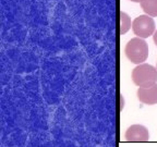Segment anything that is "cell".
Instances as JSON below:
<instances>
[{
  "label": "cell",
  "mask_w": 157,
  "mask_h": 147,
  "mask_svg": "<svg viewBox=\"0 0 157 147\" xmlns=\"http://www.w3.org/2000/svg\"><path fill=\"white\" fill-rule=\"evenodd\" d=\"M132 81L137 87H150L157 83V69L147 63L137 64L132 71Z\"/></svg>",
  "instance_id": "cell-1"
},
{
  "label": "cell",
  "mask_w": 157,
  "mask_h": 147,
  "mask_svg": "<svg viewBox=\"0 0 157 147\" xmlns=\"http://www.w3.org/2000/svg\"><path fill=\"white\" fill-rule=\"evenodd\" d=\"M125 56L134 64H141L148 58V46L143 38L135 37L129 40L124 49Z\"/></svg>",
  "instance_id": "cell-2"
},
{
  "label": "cell",
  "mask_w": 157,
  "mask_h": 147,
  "mask_svg": "<svg viewBox=\"0 0 157 147\" xmlns=\"http://www.w3.org/2000/svg\"><path fill=\"white\" fill-rule=\"evenodd\" d=\"M132 28L134 34L140 38H147L155 33V22L150 15H140L133 21Z\"/></svg>",
  "instance_id": "cell-3"
},
{
  "label": "cell",
  "mask_w": 157,
  "mask_h": 147,
  "mask_svg": "<svg viewBox=\"0 0 157 147\" xmlns=\"http://www.w3.org/2000/svg\"><path fill=\"white\" fill-rule=\"evenodd\" d=\"M124 138L128 142H147L150 140V132L144 125L133 124L127 129Z\"/></svg>",
  "instance_id": "cell-4"
},
{
  "label": "cell",
  "mask_w": 157,
  "mask_h": 147,
  "mask_svg": "<svg viewBox=\"0 0 157 147\" xmlns=\"http://www.w3.org/2000/svg\"><path fill=\"white\" fill-rule=\"evenodd\" d=\"M139 100L145 105L157 104V83L150 87H139L136 92Z\"/></svg>",
  "instance_id": "cell-5"
},
{
  "label": "cell",
  "mask_w": 157,
  "mask_h": 147,
  "mask_svg": "<svg viewBox=\"0 0 157 147\" xmlns=\"http://www.w3.org/2000/svg\"><path fill=\"white\" fill-rule=\"evenodd\" d=\"M143 11L150 17H157V0H140Z\"/></svg>",
  "instance_id": "cell-6"
},
{
  "label": "cell",
  "mask_w": 157,
  "mask_h": 147,
  "mask_svg": "<svg viewBox=\"0 0 157 147\" xmlns=\"http://www.w3.org/2000/svg\"><path fill=\"white\" fill-rule=\"evenodd\" d=\"M131 28V19L125 12L120 13V32L121 34L125 33Z\"/></svg>",
  "instance_id": "cell-7"
},
{
  "label": "cell",
  "mask_w": 157,
  "mask_h": 147,
  "mask_svg": "<svg viewBox=\"0 0 157 147\" xmlns=\"http://www.w3.org/2000/svg\"><path fill=\"white\" fill-rule=\"evenodd\" d=\"M153 38H154V43H155V45L157 46V29L155 31V33H154V35H153Z\"/></svg>",
  "instance_id": "cell-8"
},
{
  "label": "cell",
  "mask_w": 157,
  "mask_h": 147,
  "mask_svg": "<svg viewBox=\"0 0 157 147\" xmlns=\"http://www.w3.org/2000/svg\"><path fill=\"white\" fill-rule=\"evenodd\" d=\"M132 2H140V0H131Z\"/></svg>",
  "instance_id": "cell-9"
},
{
  "label": "cell",
  "mask_w": 157,
  "mask_h": 147,
  "mask_svg": "<svg viewBox=\"0 0 157 147\" xmlns=\"http://www.w3.org/2000/svg\"><path fill=\"white\" fill-rule=\"evenodd\" d=\"M156 69H157V61H156Z\"/></svg>",
  "instance_id": "cell-10"
}]
</instances>
